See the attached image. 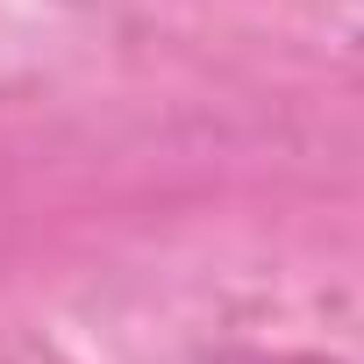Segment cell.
<instances>
[{"instance_id": "cell-1", "label": "cell", "mask_w": 364, "mask_h": 364, "mask_svg": "<svg viewBox=\"0 0 364 364\" xmlns=\"http://www.w3.org/2000/svg\"><path fill=\"white\" fill-rule=\"evenodd\" d=\"M215 364H336V357H307V350H222Z\"/></svg>"}]
</instances>
